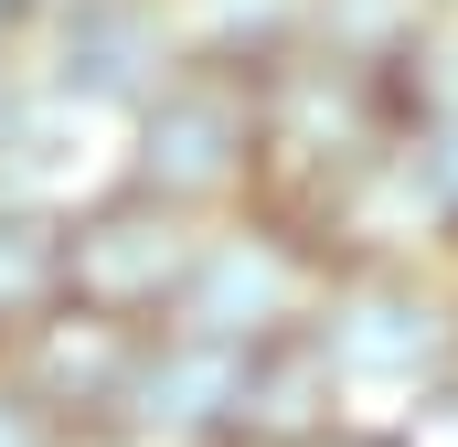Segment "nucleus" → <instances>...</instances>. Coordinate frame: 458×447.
<instances>
[{"instance_id": "423d86ee", "label": "nucleus", "mask_w": 458, "mask_h": 447, "mask_svg": "<svg viewBox=\"0 0 458 447\" xmlns=\"http://www.w3.org/2000/svg\"><path fill=\"white\" fill-rule=\"evenodd\" d=\"M11 11H21V0H0V21H11Z\"/></svg>"}, {"instance_id": "f257e3e1", "label": "nucleus", "mask_w": 458, "mask_h": 447, "mask_svg": "<svg viewBox=\"0 0 458 447\" xmlns=\"http://www.w3.org/2000/svg\"><path fill=\"white\" fill-rule=\"evenodd\" d=\"M171 288H182V224L160 214V192L107 203V214H86L64 234V299H86V309H107V320H139V309H160Z\"/></svg>"}, {"instance_id": "f03ea898", "label": "nucleus", "mask_w": 458, "mask_h": 447, "mask_svg": "<svg viewBox=\"0 0 458 447\" xmlns=\"http://www.w3.org/2000/svg\"><path fill=\"white\" fill-rule=\"evenodd\" d=\"M128 373H139V341L128 320L86 309V299H54L32 320V405L43 416H97V405H128Z\"/></svg>"}, {"instance_id": "20e7f679", "label": "nucleus", "mask_w": 458, "mask_h": 447, "mask_svg": "<svg viewBox=\"0 0 458 447\" xmlns=\"http://www.w3.org/2000/svg\"><path fill=\"white\" fill-rule=\"evenodd\" d=\"M64 299V234L32 214H0V331H32Z\"/></svg>"}, {"instance_id": "39448f33", "label": "nucleus", "mask_w": 458, "mask_h": 447, "mask_svg": "<svg viewBox=\"0 0 458 447\" xmlns=\"http://www.w3.org/2000/svg\"><path fill=\"white\" fill-rule=\"evenodd\" d=\"M0 447H43V405L32 394H0Z\"/></svg>"}, {"instance_id": "7ed1b4c3", "label": "nucleus", "mask_w": 458, "mask_h": 447, "mask_svg": "<svg viewBox=\"0 0 458 447\" xmlns=\"http://www.w3.org/2000/svg\"><path fill=\"white\" fill-rule=\"evenodd\" d=\"M245 149V97L234 86H171L149 107V192H214Z\"/></svg>"}]
</instances>
